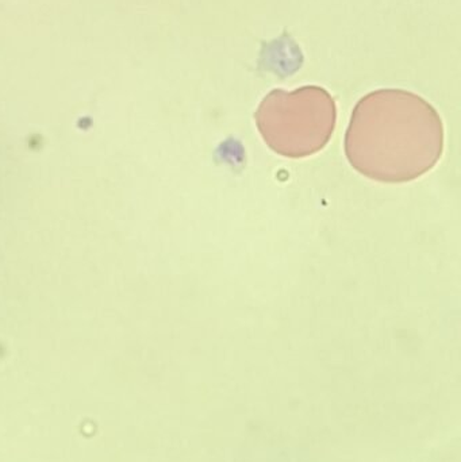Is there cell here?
<instances>
[{"label":"cell","mask_w":461,"mask_h":462,"mask_svg":"<svg viewBox=\"0 0 461 462\" xmlns=\"http://www.w3.org/2000/svg\"><path fill=\"white\" fill-rule=\"evenodd\" d=\"M444 151L438 111L416 95L379 91L352 114L346 135L349 164L381 183H408L432 171Z\"/></svg>","instance_id":"6da1fadb"},{"label":"cell","mask_w":461,"mask_h":462,"mask_svg":"<svg viewBox=\"0 0 461 462\" xmlns=\"http://www.w3.org/2000/svg\"><path fill=\"white\" fill-rule=\"evenodd\" d=\"M336 106L324 89L273 91L256 113L257 129L270 149L287 159H305L321 152L336 127Z\"/></svg>","instance_id":"7a4b0ae2"}]
</instances>
